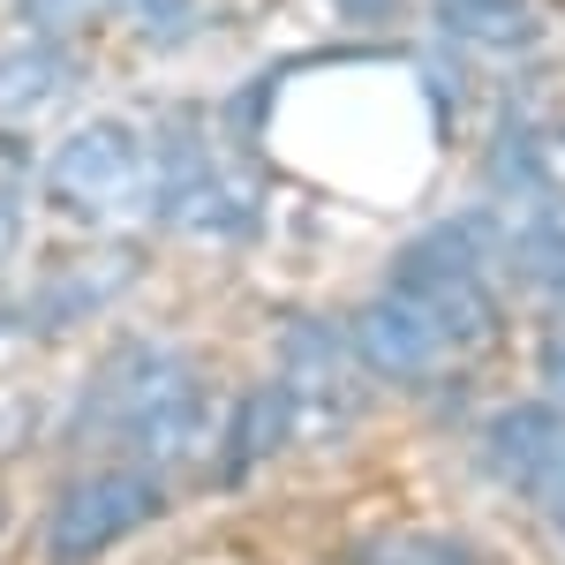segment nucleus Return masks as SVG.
I'll use <instances>...</instances> for the list:
<instances>
[{
	"mask_svg": "<svg viewBox=\"0 0 565 565\" xmlns=\"http://www.w3.org/2000/svg\"><path fill=\"white\" fill-rule=\"evenodd\" d=\"M84 430L121 437L143 468H174V460H196L218 430V407L204 370L189 362L167 340H136L121 348L84 392Z\"/></svg>",
	"mask_w": 565,
	"mask_h": 565,
	"instance_id": "obj_1",
	"label": "nucleus"
},
{
	"mask_svg": "<svg viewBox=\"0 0 565 565\" xmlns=\"http://www.w3.org/2000/svg\"><path fill=\"white\" fill-rule=\"evenodd\" d=\"M271 385L287 392V415H295L302 445H332L362 423V354L324 317H295L279 332V377Z\"/></svg>",
	"mask_w": 565,
	"mask_h": 565,
	"instance_id": "obj_2",
	"label": "nucleus"
},
{
	"mask_svg": "<svg viewBox=\"0 0 565 565\" xmlns=\"http://www.w3.org/2000/svg\"><path fill=\"white\" fill-rule=\"evenodd\" d=\"M53 196L90 226H121V218L151 212V143L129 121H90V129L61 136V151L45 159Z\"/></svg>",
	"mask_w": 565,
	"mask_h": 565,
	"instance_id": "obj_3",
	"label": "nucleus"
},
{
	"mask_svg": "<svg viewBox=\"0 0 565 565\" xmlns=\"http://www.w3.org/2000/svg\"><path fill=\"white\" fill-rule=\"evenodd\" d=\"M167 490H159V468H90L61 490V505L45 513V558L53 565H90L98 551H114L121 535L159 521Z\"/></svg>",
	"mask_w": 565,
	"mask_h": 565,
	"instance_id": "obj_4",
	"label": "nucleus"
},
{
	"mask_svg": "<svg viewBox=\"0 0 565 565\" xmlns=\"http://www.w3.org/2000/svg\"><path fill=\"white\" fill-rule=\"evenodd\" d=\"M151 212L189 234H249L257 226V196L226 159L204 151V136H174L167 159H151Z\"/></svg>",
	"mask_w": 565,
	"mask_h": 565,
	"instance_id": "obj_5",
	"label": "nucleus"
},
{
	"mask_svg": "<svg viewBox=\"0 0 565 565\" xmlns=\"http://www.w3.org/2000/svg\"><path fill=\"white\" fill-rule=\"evenodd\" d=\"M348 340H354V354H362V370H377L392 385H430L437 370L452 362V340L437 332V317L423 309V295H407V287H385L377 302L354 309Z\"/></svg>",
	"mask_w": 565,
	"mask_h": 565,
	"instance_id": "obj_6",
	"label": "nucleus"
},
{
	"mask_svg": "<svg viewBox=\"0 0 565 565\" xmlns=\"http://www.w3.org/2000/svg\"><path fill=\"white\" fill-rule=\"evenodd\" d=\"M558 445H565V407L558 399H521V407H505V415L482 430V476L527 490Z\"/></svg>",
	"mask_w": 565,
	"mask_h": 565,
	"instance_id": "obj_7",
	"label": "nucleus"
},
{
	"mask_svg": "<svg viewBox=\"0 0 565 565\" xmlns=\"http://www.w3.org/2000/svg\"><path fill=\"white\" fill-rule=\"evenodd\" d=\"M498 264H505V226L490 212H460V218H437L423 242L399 249V287L452 279V271H498Z\"/></svg>",
	"mask_w": 565,
	"mask_h": 565,
	"instance_id": "obj_8",
	"label": "nucleus"
},
{
	"mask_svg": "<svg viewBox=\"0 0 565 565\" xmlns=\"http://www.w3.org/2000/svg\"><path fill=\"white\" fill-rule=\"evenodd\" d=\"M399 287V279H392ZM407 295H423V309L437 317V332L452 340V354H476L498 340V287L490 271H452V279H415Z\"/></svg>",
	"mask_w": 565,
	"mask_h": 565,
	"instance_id": "obj_9",
	"label": "nucleus"
},
{
	"mask_svg": "<svg viewBox=\"0 0 565 565\" xmlns=\"http://www.w3.org/2000/svg\"><path fill=\"white\" fill-rule=\"evenodd\" d=\"M76 90V61L61 45H8L0 53V121H39Z\"/></svg>",
	"mask_w": 565,
	"mask_h": 565,
	"instance_id": "obj_10",
	"label": "nucleus"
},
{
	"mask_svg": "<svg viewBox=\"0 0 565 565\" xmlns=\"http://www.w3.org/2000/svg\"><path fill=\"white\" fill-rule=\"evenodd\" d=\"M295 445V415H287V392L279 385H264L249 392L234 415H226V452H218V476L226 482H242V476H257L271 452H287Z\"/></svg>",
	"mask_w": 565,
	"mask_h": 565,
	"instance_id": "obj_11",
	"label": "nucleus"
},
{
	"mask_svg": "<svg viewBox=\"0 0 565 565\" xmlns=\"http://www.w3.org/2000/svg\"><path fill=\"white\" fill-rule=\"evenodd\" d=\"M445 39L476 53H527L535 45V0H430Z\"/></svg>",
	"mask_w": 565,
	"mask_h": 565,
	"instance_id": "obj_12",
	"label": "nucleus"
},
{
	"mask_svg": "<svg viewBox=\"0 0 565 565\" xmlns=\"http://www.w3.org/2000/svg\"><path fill=\"white\" fill-rule=\"evenodd\" d=\"M121 279H129V257H84L68 264L61 279H53V295H45V324H76V317H90V309H106L114 295H121Z\"/></svg>",
	"mask_w": 565,
	"mask_h": 565,
	"instance_id": "obj_13",
	"label": "nucleus"
},
{
	"mask_svg": "<svg viewBox=\"0 0 565 565\" xmlns=\"http://www.w3.org/2000/svg\"><path fill=\"white\" fill-rule=\"evenodd\" d=\"M370 565H476L452 535H423V527H407V535H392L370 551Z\"/></svg>",
	"mask_w": 565,
	"mask_h": 565,
	"instance_id": "obj_14",
	"label": "nucleus"
},
{
	"mask_svg": "<svg viewBox=\"0 0 565 565\" xmlns=\"http://www.w3.org/2000/svg\"><path fill=\"white\" fill-rule=\"evenodd\" d=\"M114 8L129 15L136 31H151V39H181L196 23V0H114Z\"/></svg>",
	"mask_w": 565,
	"mask_h": 565,
	"instance_id": "obj_15",
	"label": "nucleus"
},
{
	"mask_svg": "<svg viewBox=\"0 0 565 565\" xmlns=\"http://www.w3.org/2000/svg\"><path fill=\"white\" fill-rule=\"evenodd\" d=\"M527 498H535V505L551 513V527H558V535H565V445H558V452H551V460H543V476L527 482Z\"/></svg>",
	"mask_w": 565,
	"mask_h": 565,
	"instance_id": "obj_16",
	"label": "nucleus"
},
{
	"mask_svg": "<svg viewBox=\"0 0 565 565\" xmlns=\"http://www.w3.org/2000/svg\"><path fill=\"white\" fill-rule=\"evenodd\" d=\"M23 8H31V23H45V31H76L98 0H23Z\"/></svg>",
	"mask_w": 565,
	"mask_h": 565,
	"instance_id": "obj_17",
	"label": "nucleus"
},
{
	"mask_svg": "<svg viewBox=\"0 0 565 565\" xmlns=\"http://www.w3.org/2000/svg\"><path fill=\"white\" fill-rule=\"evenodd\" d=\"M535 370H543V385H551V399L565 407V332H551V340L535 348Z\"/></svg>",
	"mask_w": 565,
	"mask_h": 565,
	"instance_id": "obj_18",
	"label": "nucleus"
},
{
	"mask_svg": "<svg viewBox=\"0 0 565 565\" xmlns=\"http://www.w3.org/2000/svg\"><path fill=\"white\" fill-rule=\"evenodd\" d=\"M392 8H399V0H348V15H370V23H385Z\"/></svg>",
	"mask_w": 565,
	"mask_h": 565,
	"instance_id": "obj_19",
	"label": "nucleus"
},
{
	"mask_svg": "<svg viewBox=\"0 0 565 565\" xmlns=\"http://www.w3.org/2000/svg\"><path fill=\"white\" fill-rule=\"evenodd\" d=\"M8 249H15V204L0 196V257H8Z\"/></svg>",
	"mask_w": 565,
	"mask_h": 565,
	"instance_id": "obj_20",
	"label": "nucleus"
}]
</instances>
